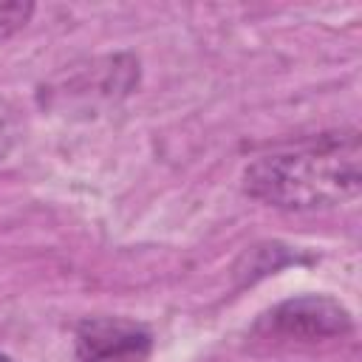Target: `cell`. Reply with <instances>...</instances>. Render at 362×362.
Returning <instances> with one entry per match:
<instances>
[{
	"label": "cell",
	"mask_w": 362,
	"mask_h": 362,
	"mask_svg": "<svg viewBox=\"0 0 362 362\" xmlns=\"http://www.w3.org/2000/svg\"><path fill=\"white\" fill-rule=\"evenodd\" d=\"M362 150L356 130L320 139L255 158L243 170V192L266 206L308 212L348 204L362 187Z\"/></svg>",
	"instance_id": "1"
},
{
	"label": "cell",
	"mask_w": 362,
	"mask_h": 362,
	"mask_svg": "<svg viewBox=\"0 0 362 362\" xmlns=\"http://www.w3.org/2000/svg\"><path fill=\"white\" fill-rule=\"evenodd\" d=\"M272 337L297 339V342H317L331 337H345L354 328V320L342 303L325 294H303L274 305L266 314Z\"/></svg>",
	"instance_id": "2"
},
{
	"label": "cell",
	"mask_w": 362,
	"mask_h": 362,
	"mask_svg": "<svg viewBox=\"0 0 362 362\" xmlns=\"http://www.w3.org/2000/svg\"><path fill=\"white\" fill-rule=\"evenodd\" d=\"M74 351L79 362H144L153 351V334L124 317H90L79 322Z\"/></svg>",
	"instance_id": "3"
},
{
	"label": "cell",
	"mask_w": 362,
	"mask_h": 362,
	"mask_svg": "<svg viewBox=\"0 0 362 362\" xmlns=\"http://www.w3.org/2000/svg\"><path fill=\"white\" fill-rule=\"evenodd\" d=\"M34 14V3L25 0H3L0 3V45L11 40L17 31L25 28V23Z\"/></svg>",
	"instance_id": "4"
},
{
	"label": "cell",
	"mask_w": 362,
	"mask_h": 362,
	"mask_svg": "<svg viewBox=\"0 0 362 362\" xmlns=\"http://www.w3.org/2000/svg\"><path fill=\"white\" fill-rule=\"evenodd\" d=\"M14 139H17V122H14V116H11V110L0 102V158L11 150V144H14Z\"/></svg>",
	"instance_id": "5"
},
{
	"label": "cell",
	"mask_w": 362,
	"mask_h": 362,
	"mask_svg": "<svg viewBox=\"0 0 362 362\" xmlns=\"http://www.w3.org/2000/svg\"><path fill=\"white\" fill-rule=\"evenodd\" d=\"M0 362H11V359H8V356H6V354H0Z\"/></svg>",
	"instance_id": "6"
}]
</instances>
